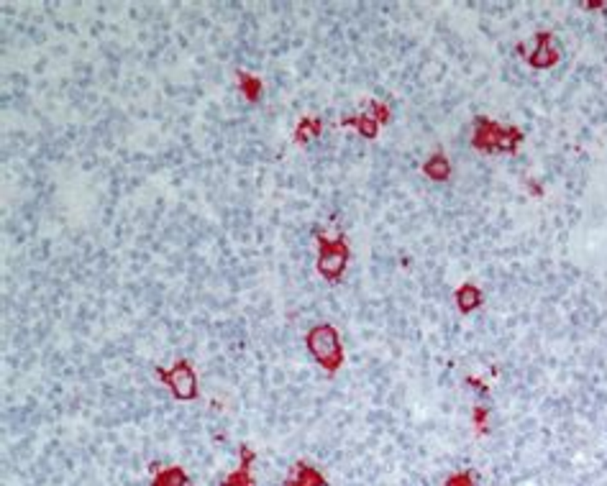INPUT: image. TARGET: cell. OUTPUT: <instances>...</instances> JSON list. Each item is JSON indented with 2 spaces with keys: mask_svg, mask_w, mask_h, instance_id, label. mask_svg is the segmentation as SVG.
Here are the masks:
<instances>
[{
  "mask_svg": "<svg viewBox=\"0 0 607 486\" xmlns=\"http://www.w3.org/2000/svg\"><path fill=\"white\" fill-rule=\"evenodd\" d=\"M308 350L328 374H336L343 363V348H341V335L333 328L331 322H321L313 325L308 335H305Z\"/></svg>",
  "mask_w": 607,
  "mask_h": 486,
  "instance_id": "1",
  "label": "cell"
},
{
  "mask_svg": "<svg viewBox=\"0 0 607 486\" xmlns=\"http://www.w3.org/2000/svg\"><path fill=\"white\" fill-rule=\"evenodd\" d=\"M520 141H523V131H518V128H502L497 123H492L490 118H477L474 120L471 144L480 151H508V154H512Z\"/></svg>",
  "mask_w": 607,
  "mask_h": 486,
  "instance_id": "2",
  "label": "cell"
},
{
  "mask_svg": "<svg viewBox=\"0 0 607 486\" xmlns=\"http://www.w3.org/2000/svg\"><path fill=\"white\" fill-rule=\"evenodd\" d=\"M318 241V272L321 277H325L331 284H336L341 279V274L346 272V264H349V246L343 238L328 241L325 235H315Z\"/></svg>",
  "mask_w": 607,
  "mask_h": 486,
  "instance_id": "3",
  "label": "cell"
},
{
  "mask_svg": "<svg viewBox=\"0 0 607 486\" xmlns=\"http://www.w3.org/2000/svg\"><path fill=\"white\" fill-rule=\"evenodd\" d=\"M157 379L164 384L179 402L197 399V376L193 363L187 359H179L172 369H157Z\"/></svg>",
  "mask_w": 607,
  "mask_h": 486,
  "instance_id": "4",
  "label": "cell"
},
{
  "mask_svg": "<svg viewBox=\"0 0 607 486\" xmlns=\"http://www.w3.org/2000/svg\"><path fill=\"white\" fill-rule=\"evenodd\" d=\"M256 453L249 446L241 448V463L234 468L228 476L223 478L221 486H254V474H251V463H254Z\"/></svg>",
  "mask_w": 607,
  "mask_h": 486,
  "instance_id": "5",
  "label": "cell"
},
{
  "mask_svg": "<svg viewBox=\"0 0 607 486\" xmlns=\"http://www.w3.org/2000/svg\"><path fill=\"white\" fill-rule=\"evenodd\" d=\"M556 62H558V49H554V44H551V34H538L536 51L528 57V64L536 69H546V67H554Z\"/></svg>",
  "mask_w": 607,
  "mask_h": 486,
  "instance_id": "6",
  "label": "cell"
},
{
  "mask_svg": "<svg viewBox=\"0 0 607 486\" xmlns=\"http://www.w3.org/2000/svg\"><path fill=\"white\" fill-rule=\"evenodd\" d=\"M284 486H325V478L318 468L308 466V463H295L293 474L287 476Z\"/></svg>",
  "mask_w": 607,
  "mask_h": 486,
  "instance_id": "7",
  "label": "cell"
},
{
  "mask_svg": "<svg viewBox=\"0 0 607 486\" xmlns=\"http://www.w3.org/2000/svg\"><path fill=\"white\" fill-rule=\"evenodd\" d=\"M151 486H193L190 484V476L179 466H169V468H159L154 478H151Z\"/></svg>",
  "mask_w": 607,
  "mask_h": 486,
  "instance_id": "8",
  "label": "cell"
},
{
  "mask_svg": "<svg viewBox=\"0 0 607 486\" xmlns=\"http://www.w3.org/2000/svg\"><path fill=\"white\" fill-rule=\"evenodd\" d=\"M423 175L428 177V179H433V182H443V179H449L451 175V164H449V159L443 154H433L425 164H423Z\"/></svg>",
  "mask_w": 607,
  "mask_h": 486,
  "instance_id": "9",
  "label": "cell"
},
{
  "mask_svg": "<svg viewBox=\"0 0 607 486\" xmlns=\"http://www.w3.org/2000/svg\"><path fill=\"white\" fill-rule=\"evenodd\" d=\"M236 85H238V92L249 100V103H256L262 97V79L249 75V72H236Z\"/></svg>",
  "mask_w": 607,
  "mask_h": 486,
  "instance_id": "10",
  "label": "cell"
},
{
  "mask_svg": "<svg viewBox=\"0 0 607 486\" xmlns=\"http://www.w3.org/2000/svg\"><path fill=\"white\" fill-rule=\"evenodd\" d=\"M456 305H459L461 312H471L477 310L482 305V292L480 287H474V284H461L459 290H456Z\"/></svg>",
  "mask_w": 607,
  "mask_h": 486,
  "instance_id": "11",
  "label": "cell"
},
{
  "mask_svg": "<svg viewBox=\"0 0 607 486\" xmlns=\"http://www.w3.org/2000/svg\"><path fill=\"white\" fill-rule=\"evenodd\" d=\"M321 131H323L321 118H303V120L297 123V128H295V141H297V144H308V141L318 138Z\"/></svg>",
  "mask_w": 607,
  "mask_h": 486,
  "instance_id": "12",
  "label": "cell"
},
{
  "mask_svg": "<svg viewBox=\"0 0 607 486\" xmlns=\"http://www.w3.org/2000/svg\"><path fill=\"white\" fill-rule=\"evenodd\" d=\"M341 126H354L364 138H374L377 136V131H380V123L374 120L372 116H354V118H346L341 120Z\"/></svg>",
  "mask_w": 607,
  "mask_h": 486,
  "instance_id": "13",
  "label": "cell"
},
{
  "mask_svg": "<svg viewBox=\"0 0 607 486\" xmlns=\"http://www.w3.org/2000/svg\"><path fill=\"white\" fill-rule=\"evenodd\" d=\"M446 486H474V478L469 471H459V474H451L446 478Z\"/></svg>",
  "mask_w": 607,
  "mask_h": 486,
  "instance_id": "14",
  "label": "cell"
},
{
  "mask_svg": "<svg viewBox=\"0 0 607 486\" xmlns=\"http://www.w3.org/2000/svg\"><path fill=\"white\" fill-rule=\"evenodd\" d=\"M372 113L377 123H387V120H390V107L382 105L380 100H372Z\"/></svg>",
  "mask_w": 607,
  "mask_h": 486,
  "instance_id": "15",
  "label": "cell"
}]
</instances>
